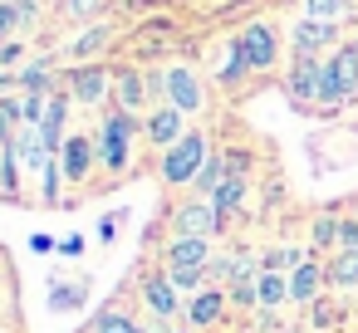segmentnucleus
<instances>
[{
	"mask_svg": "<svg viewBox=\"0 0 358 333\" xmlns=\"http://www.w3.org/2000/svg\"><path fill=\"white\" fill-rule=\"evenodd\" d=\"M358 94V45H343L334 50V59H324V89H319V103L324 108H338Z\"/></svg>",
	"mask_w": 358,
	"mask_h": 333,
	"instance_id": "obj_1",
	"label": "nucleus"
},
{
	"mask_svg": "<svg viewBox=\"0 0 358 333\" xmlns=\"http://www.w3.org/2000/svg\"><path fill=\"white\" fill-rule=\"evenodd\" d=\"M133 133H138V118H133V113L113 108V113L103 118L94 147H99V162H103L108 172H123V167H128V142H133Z\"/></svg>",
	"mask_w": 358,
	"mask_h": 333,
	"instance_id": "obj_2",
	"label": "nucleus"
},
{
	"mask_svg": "<svg viewBox=\"0 0 358 333\" xmlns=\"http://www.w3.org/2000/svg\"><path fill=\"white\" fill-rule=\"evenodd\" d=\"M201 167H206V138H201V133H187L177 147H167V157H162V182L192 186Z\"/></svg>",
	"mask_w": 358,
	"mask_h": 333,
	"instance_id": "obj_3",
	"label": "nucleus"
},
{
	"mask_svg": "<svg viewBox=\"0 0 358 333\" xmlns=\"http://www.w3.org/2000/svg\"><path fill=\"white\" fill-rule=\"evenodd\" d=\"M201 269H206V240L177 235V240L167 245V279H172L177 289H192V284L201 279Z\"/></svg>",
	"mask_w": 358,
	"mask_h": 333,
	"instance_id": "obj_4",
	"label": "nucleus"
},
{
	"mask_svg": "<svg viewBox=\"0 0 358 333\" xmlns=\"http://www.w3.org/2000/svg\"><path fill=\"white\" fill-rule=\"evenodd\" d=\"M236 40H241V50H245V64H250V74L270 69V64H275V54H280V35H275V25H265V20L245 25Z\"/></svg>",
	"mask_w": 358,
	"mask_h": 333,
	"instance_id": "obj_5",
	"label": "nucleus"
},
{
	"mask_svg": "<svg viewBox=\"0 0 358 333\" xmlns=\"http://www.w3.org/2000/svg\"><path fill=\"white\" fill-rule=\"evenodd\" d=\"M285 89H289V103H319V89H324V59H299L294 69H289V79H285Z\"/></svg>",
	"mask_w": 358,
	"mask_h": 333,
	"instance_id": "obj_6",
	"label": "nucleus"
},
{
	"mask_svg": "<svg viewBox=\"0 0 358 333\" xmlns=\"http://www.w3.org/2000/svg\"><path fill=\"white\" fill-rule=\"evenodd\" d=\"M167 103L177 108V113H196L206 98H201V79L187 69V64H172L167 69Z\"/></svg>",
	"mask_w": 358,
	"mask_h": 333,
	"instance_id": "obj_7",
	"label": "nucleus"
},
{
	"mask_svg": "<svg viewBox=\"0 0 358 333\" xmlns=\"http://www.w3.org/2000/svg\"><path fill=\"white\" fill-rule=\"evenodd\" d=\"M182 138H187V113H177L172 103H162V108L148 113V142H157V147H177Z\"/></svg>",
	"mask_w": 358,
	"mask_h": 333,
	"instance_id": "obj_8",
	"label": "nucleus"
},
{
	"mask_svg": "<svg viewBox=\"0 0 358 333\" xmlns=\"http://www.w3.org/2000/svg\"><path fill=\"white\" fill-rule=\"evenodd\" d=\"M69 89H74L79 103H103V94H108V69H103V64H79V69H69Z\"/></svg>",
	"mask_w": 358,
	"mask_h": 333,
	"instance_id": "obj_9",
	"label": "nucleus"
},
{
	"mask_svg": "<svg viewBox=\"0 0 358 333\" xmlns=\"http://www.w3.org/2000/svg\"><path fill=\"white\" fill-rule=\"evenodd\" d=\"M329 40H334V25H324V20H299L294 35H289V45H294L299 59H319V50H324Z\"/></svg>",
	"mask_w": 358,
	"mask_h": 333,
	"instance_id": "obj_10",
	"label": "nucleus"
},
{
	"mask_svg": "<svg viewBox=\"0 0 358 333\" xmlns=\"http://www.w3.org/2000/svg\"><path fill=\"white\" fill-rule=\"evenodd\" d=\"M94 157H99V147H94L89 138H69V142H64V152H59L64 182H84V177H89V167H94Z\"/></svg>",
	"mask_w": 358,
	"mask_h": 333,
	"instance_id": "obj_11",
	"label": "nucleus"
},
{
	"mask_svg": "<svg viewBox=\"0 0 358 333\" xmlns=\"http://www.w3.org/2000/svg\"><path fill=\"white\" fill-rule=\"evenodd\" d=\"M216 225H221L216 206H182L177 211V235H187V240H206Z\"/></svg>",
	"mask_w": 358,
	"mask_h": 333,
	"instance_id": "obj_12",
	"label": "nucleus"
},
{
	"mask_svg": "<svg viewBox=\"0 0 358 333\" xmlns=\"http://www.w3.org/2000/svg\"><path fill=\"white\" fill-rule=\"evenodd\" d=\"M64 113H69V103H64V94H50V108H45V123H40V138H45V147L59 157L64 152Z\"/></svg>",
	"mask_w": 358,
	"mask_h": 333,
	"instance_id": "obj_13",
	"label": "nucleus"
},
{
	"mask_svg": "<svg viewBox=\"0 0 358 333\" xmlns=\"http://www.w3.org/2000/svg\"><path fill=\"white\" fill-rule=\"evenodd\" d=\"M143 299H148V309H152L157 318L177 313V284H172L167 274H148V279H143Z\"/></svg>",
	"mask_w": 358,
	"mask_h": 333,
	"instance_id": "obj_14",
	"label": "nucleus"
},
{
	"mask_svg": "<svg viewBox=\"0 0 358 333\" xmlns=\"http://www.w3.org/2000/svg\"><path fill=\"white\" fill-rule=\"evenodd\" d=\"M245 74H250L245 50H241V40H231V45H226V54H221V64H216V84H221V89H236Z\"/></svg>",
	"mask_w": 358,
	"mask_h": 333,
	"instance_id": "obj_15",
	"label": "nucleus"
},
{
	"mask_svg": "<svg viewBox=\"0 0 358 333\" xmlns=\"http://www.w3.org/2000/svg\"><path fill=\"white\" fill-rule=\"evenodd\" d=\"M143 103H148V74L123 69V74H118V108H123V113H138Z\"/></svg>",
	"mask_w": 358,
	"mask_h": 333,
	"instance_id": "obj_16",
	"label": "nucleus"
},
{
	"mask_svg": "<svg viewBox=\"0 0 358 333\" xmlns=\"http://www.w3.org/2000/svg\"><path fill=\"white\" fill-rule=\"evenodd\" d=\"M241 196H245V177H236V172H226V182L211 191V206H216V216H221V225H226V216L241 206Z\"/></svg>",
	"mask_w": 358,
	"mask_h": 333,
	"instance_id": "obj_17",
	"label": "nucleus"
},
{
	"mask_svg": "<svg viewBox=\"0 0 358 333\" xmlns=\"http://www.w3.org/2000/svg\"><path fill=\"white\" fill-rule=\"evenodd\" d=\"M108 40H113V30H108V25H94L89 35H79V40L69 45V59H79V64H84V59H94L99 50H108Z\"/></svg>",
	"mask_w": 358,
	"mask_h": 333,
	"instance_id": "obj_18",
	"label": "nucleus"
},
{
	"mask_svg": "<svg viewBox=\"0 0 358 333\" xmlns=\"http://www.w3.org/2000/svg\"><path fill=\"white\" fill-rule=\"evenodd\" d=\"M289 299V284L280 279V274H270V269H260V279H255V304H265V309H275V304H285Z\"/></svg>",
	"mask_w": 358,
	"mask_h": 333,
	"instance_id": "obj_19",
	"label": "nucleus"
},
{
	"mask_svg": "<svg viewBox=\"0 0 358 333\" xmlns=\"http://www.w3.org/2000/svg\"><path fill=\"white\" fill-rule=\"evenodd\" d=\"M221 309H226V294H221V289H201V294L192 299V323H216Z\"/></svg>",
	"mask_w": 358,
	"mask_h": 333,
	"instance_id": "obj_20",
	"label": "nucleus"
},
{
	"mask_svg": "<svg viewBox=\"0 0 358 333\" xmlns=\"http://www.w3.org/2000/svg\"><path fill=\"white\" fill-rule=\"evenodd\" d=\"M314 289H319V265H299L294 269V279H289V299H299V304H309L314 299Z\"/></svg>",
	"mask_w": 358,
	"mask_h": 333,
	"instance_id": "obj_21",
	"label": "nucleus"
},
{
	"mask_svg": "<svg viewBox=\"0 0 358 333\" xmlns=\"http://www.w3.org/2000/svg\"><path fill=\"white\" fill-rule=\"evenodd\" d=\"M329 279L334 284H358V245H343L338 260L329 265Z\"/></svg>",
	"mask_w": 358,
	"mask_h": 333,
	"instance_id": "obj_22",
	"label": "nucleus"
},
{
	"mask_svg": "<svg viewBox=\"0 0 358 333\" xmlns=\"http://www.w3.org/2000/svg\"><path fill=\"white\" fill-rule=\"evenodd\" d=\"M79 304H84V284H55L50 289V309L55 313H74Z\"/></svg>",
	"mask_w": 358,
	"mask_h": 333,
	"instance_id": "obj_23",
	"label": "nucleus"
},
{
	"mask_svg": "<svg viewBox=\"0 0 358 333\" xmlns=\"http://www.w3.org/2000/svg\"><path fill=\"white\" fill-rule=\"evenodd\" d=\"M343 10H348V0H304V20H324V25H334Z\"/></svg>",
	"mask_w": 358,
	"mask_h": 333,
	"instance_id": "obj_24",
	"label": "nucleus"
},
{
	"mask_svg": "<svg viewBox=\"0 0 358 333\" xmlns=\"http://www.w3.org/2000/svg\"><path fill=\"white\" fill-rule=\"evenodd\" d=\"M15 84H20L25 94H45V89H50V69H45V64H25V69L15 74Z\"/></svg>",
	"mask_w": 358,
	"mask_h": 333,
	"instance_id": "obj_25",
	"label": "nucleus"
},
{
	"mask_svg": "<svg viewBox=\"0 0 358 333\" xmlns=\"http://www.w3.org/2000/svg\"><path fill=\"white\" fill-rule=\"evenodd\" d=\"M221 182H226V167H221V162H211V157H206V167H201V172H196V182H192V186H196V191H216V186H221Z\"/></svg>",
	"mask_w": 358,
	"mask_h": 333,
	"instance_id": "obj_26",
	"label": "nucleus"
},
{
	"mask_svg": "<svg viewBox=\"0 0 358 333\" xmlns=\"http://www.w3.org/2000/svg\"><path fill=\"white\" fill-rule=\"evenodd\" d=\"M108 6V0H64V15L69 20H89V15H99Z\"/></svg>",
	"mask_w": 358,
	"mask_h": 333,
	"instance_id": "obj_27",
	"label": "nucleus"
},
{
	"mask_svg": "<svg viewBox=\"0 0 358 333\" xmlns=\"http://www.w3.org/2000/svg\"><path fill=\"white\" fill-rule=\"evenodd\" d=\"M289 265H299V250H270V255L260 260V269H270V274H280V269H289Z\"/></svg>",
	"mask_w": 358,
	"mask_h": 333,
	"instance_id": "obj_28",
	"label": "nucleus"
},
{
	"mask_svg": "<svg viewBox=\"0 0 358 333\" xmlns=\"http://www.w3.org/2000/svg\"><path fill=\"white\" fill-rule=\"evenodd\" d=\"M99 333H143V328H138L128 313H103V318H99Z\"/></svg>",
	"mask_w": 358,
	"mask_h": 333,
	"instance_id": "obj_29",
	"label": "nucleus"
},
{
	"mask_svg": "<svg viewBox=\"0 0 358 333\" xmlns=\"http://www.w3.org/2000/svg\"><path fill=\"white\" fill-rule=\"evenodd\" d=\"M20 30V10H15V0H6V6H0V40H10Z\"/></svg>",
	"mask_w": 358,
	"mask_h": 333,
	"instance_id": "obj_30",
	"label": "nucleus"
},
{
	"mask_svg": "<svg viewBox=\"0 0 358 333\" xmlns=\"http://www.w3.org/2000/svg\"><path fill=\"white\" fill-rule=\"evenodd\" d=\"M334 235H338V225H334V221H319V225H314V240H319V245H329Z\"/></svg>",
	"mask_w": 358,
	"mask_h": 333,
	"instance_id": "obj_31",
	"label": "nucleus"
},
{
	"mask_svg": "<svg viewBox=\"0 0 358 333\" xmlns=\"http://www.w3.org/2000/svg\"><path fill=\"white\" fill-rule=\"evenodd\" d=\"M20 54H25V50H20V45H15V40H6V45H0V64H15V59H20Z\"/></svg>",
	"mask_w": 358,
	"mask_h": 333,
	"instance_id": "obj_32",
	"label": "nucleus"
},
{
	"mask_svg": "<svg viewBox=\"0 0 358 333\" xmlns=\"http://www.w3.org/2000/svg\"><path fill=\"white\" fill-rule=\"evenodd\" d=\"M59 250H64V255H79V250H84V240H79V235H69V240H59Z\"/></svg>",
	"mask_w": 358,
	"mask_h": 333,
	"instance_id": "obj_33",
	"label": "nucleus"
},
{
	"mask_svg": "<svg viewBox=\"0 0 358 333\" xmlns=\"http://www.w3.org/2000/svg\"><path fill=\"white\" fill-rule=\"evenodd\" d=\"M0 6H6V0H0Z\"/></svg>",
	"mask_w": 358,
	"mask_h": 333,
	"instance_id": "obj_34",
	"label": "nucleus"
},
{
	"mask_svg": "<svg viewBox=\"0 0 358 333\" xmlns=\"http://www.w3.org/2000/svg\"><path fill=\"white\" fill-rule=\"evenodd\" d=\"M0 45H6V40H0Z\"/></svg>",
	"mask_w": 358,
	"mask_h": 333,
	"instance_id": "obj_35",
	"label": "nucleus"
}]
</instances>
